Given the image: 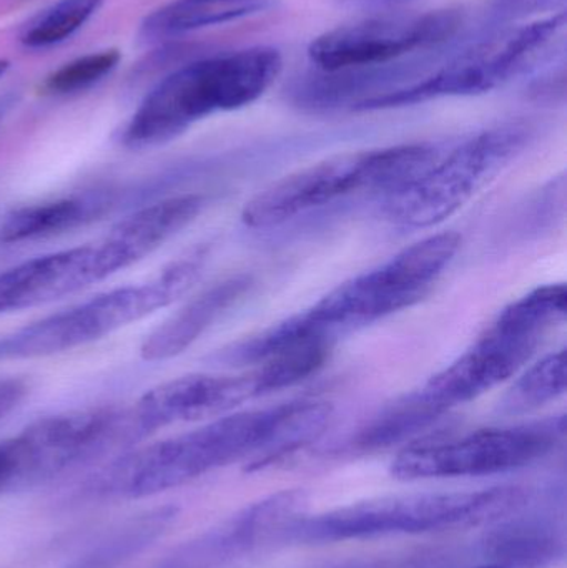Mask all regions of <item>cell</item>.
I'll return each instance as SVG.
<instances>
[{
	"label": "cell",
	"instance_id": "obj_30",
	"mask_svg": "<svg viewBox=\"0 0 567 568\" xmlns=\"http://www.w3.org/2000/svg\"><path fill=\"white\" fill-rule=\"evenodd\" d=\"M9 65L10 63L7 62V60H0V77H2L3 73L7 72V70H9Z\"/></svg>",
	"mask_w": 567,
	"mask_h": 568
},
{
	"label": "cell",
	"instance_id": "obj_9",
	"mask_svg": "<svg viewBox=\"0 0 567 568\" xmlns=\"http://www.w3.org/2000/svg\"><path fill=\"white\" fill-rule=\"evenodd\" d=\"M533 139L526 123L485 130L439 156L426 172L386 196V213L405 229H432L455 215L496 179Z\"/></svg>",
	"mask_w": 567,
	"mask_h": 568
},
{
	"label": "cell",
	"instance_id": "obj_29",
	"mask_svg": "<svg viewBox=\"0 0 567 568\" xmlns=\"http://www.w3.org/2000/svg\"><path fill=\"white\" fill-rule=\"evenodd\" d=\"M29 387L26 381L16 377H0V419L9 416L26 399Z\"/></svg>",
	"mask_w": 567,
	"mask_h": 568
},
{
	"label": "cell",
	"instance_id": "obj_27",
	"mask_svg": "<svg viewBox=\"0 0 567 568\" xmlns=\"http://www.w3.org/2000/svg\"><path fill=\"white\" fill-rule=\"evenodd\" d=\"M567 0H489L488 17L495 26L508 27L513 22L529 20L541 13L565 10Z\"/></svg>",
	"mask_w": 567,
	"mask_h": 568
},
{
	"label": "cell",
	"instance_id": "obj_12",
	"mask_svg": "<svg viewBox=\"0 0 567 568\" xmlns=\"http://www.w3.org/2000/svg\"><path fill=\"white\" fill-rule=\"evenodd\" d=\"M126 268L129 262L109 236L92 245L36 256L0 272V314L53 303Z\"/></svg>",
	"mask_w": 567,
	"mask_h": 568
},
{
	"label": "cell",
	"instance_id": "obj_4",
	"mask_svg": "<svg viewBox=\"0 0 567 568\" xmlns=\"http://www.w3.org/2000/svg\"><path fill=\"white\" fill-rule=\"evenodd\" d=\"M442 156L432 143L338 153L296 170L256 193L242 210L250 229H272L358 192L386 196L418 179Z\"/></svg>",
	"mask_w": 567,
	"mask_h": 568
},
{
	"label": "cell",
	"instance_id": "obj_13",
	"mask_svg": "<svg viewBox=\"0 0 567 568\" xmlns=\"http://www.w3.org/2000/svg\"><path fill=\"white\" fill-rule=\"evenodd\" d=\"M259 397L252 371L242 374H189L146 390L133 404L140 436L175 424L212 420Z\"/></svg>",
	"mask_w": 567,
	"mask_h": 568
},
{
	"label": "cell",
	"instance_id": "obj_8",
	"mask_svg": "<svg viewBox=\"0 0 567 568\" xmlns=\"http://www.w3.org/2000/svg\"><path fill=\"white\" fill-rule=\"evenodd\" d=\"M566 13H553L519 27H498L466 43L448 62L409 85L356 106L355 112L399 109L446 97L492 92L538 62L548 43L565 29Z\"/></svg>",
	"mask_w": 567,
	"mask_h": 568
},
{
	"label": "cell",
	"instance_id": "obj_16",
	"mask_svg": "<svg viewBox=\"0 0 567 568\" xmlns=\"http://www.w3.org/2000/svg\"><path fill=\"white\" fill-rule=\"evenodd\" d=\"M252 286L250 276L236 275L206 287L146 334L140 346V356L146 363H160L185 353L210 327L230 313Z\"/></svg>",
	"mask_w": 567,
	"mask_h": 568
},
{
	"label": "cell",
	"instance_id": "obj_20",
	"mask_svg": "<svg viewBox=\"0 0 567 568\" xmlns=\"http://www.w3.org/2000/svg\"><path fill=\"white\" fill-rule=\"evenodd\" d=\"M561 552V540L541 520H513L493 530L485 542L489 564L503 568H538Z\"/></svg>",
	"mask_w": 567,
	"mask_h": 568
},
{
	"label": "cell",
	"instance_id": "obj_31",
	"mask_svg": "<svg viewBox=\"0 0 567 568\" xmlns=\"http://www.w3.org/2000/svg\"><path fill=\"white\" fill-rule=\"evenodd\" d=\"M476 568H503V567L493 566V564H488V566L476 567Z\"/></svg>",
	"mask_w": 567,
	"mask_h": 568
},
{
	"label": "cell",
	"instance_id": "obj_17",
	"mask_svg": "<svg viewBox=\"0 0 567 568\" xmlns=\"http://www.w3.org/2000/svg\"><path fill=\"white\" fill-rule=\"evenodd\" d=\"M206 206V196L199 193L170 196L142 206L120 220L109 236L125 253L130 265L145 260L180 232L192 225Z\"/></svg>",
	"mask_w": 567,
	"mask_h": 568
},
{
	"label": "cell",
	"instance_id": "obj_21",
	"mask_svg": "<svg viewBox=\"0 0 567 568\" xmlns=\"http://www.w3.org/2000/svg\"><path fill=\"white\" fill-rule=\"evenodd\" d=\"M439 419L442 417L428 409L415 390H412L368 420L350 440L346 450L352 454H369L388 449L422 436V433L435 426Z\"/></svg>",
	"mask_w": 567,
	"mask_h": 568
},
{
	"label": "cell",
	"instance_id": "obj_7",
	"mask_svg": "<svg viewBox=\"0 0 567 568\" xmlns=\"http://www.w3.org/2000/svg\"><path fill=\"white\" fill-rule=\"evenodd\" d=\"M459 246L458 233L426 236L383 265L340 284L300 314L310 327L332 337L392 316L429 293Z\"/></svg>",
	"mask_w": 567,
	"mask_h": 568
},
{
	"label": "cell",
	"instance_id": "obj_10",
	"mask_svg": "<svg viewBox=\"0 0 567 568\" xmlns=\"http://www.w3.org/2000/svg\"><path fill=\"white\" fill-rule=\"evenodd\" d=\"M565 429V417H559L419 439L396 456L392 474L399 480H423L509 473L551 454L561 443Z\"/></svg>",
	"mask_w": 567,
	"mask_h": 568
},
{
	"label": "cell",
	"instance_id": "obj_15",
	"mask_svg": "<svg viewBox=\"0 0 567 568\" xmlns=\"http://www.w3.org/2000/svg\"><path fill=\"white\" fill-rule=\"evenodd\" d=\"M425 53L383 65L353 67L332 72L315 69L313 72L302 73L286 85V100L292 106L306 113L355 110L366 100L409 85L416 82L415 79L426 75L436 60Z\"/></svg>",
	"mask_w": 567,
	"mask_h": 568
},
{
	"label": "cell",
	"instance_id": "obj_22",
	"mask_svg": "<svg viewBox=\"0 0 567 568\" xmlns=\"http://www.w3.org/2000/svg\"><path fill=\"white\" fill-rule=\"evenodd\" d=\"M176 519L175 507H159L123 523L107 534L73 568H117L133 559L170 529Z\"/></svg>",
	"mask_w": 567,
	"mask_h": 568
},
{
	"label": "cell",
	"instance_id": "obj_24",
	"mask_svg": "<svg viewBox=\"0 0 567 568\" xmlns=\"http://www.w3.org/2000/svg\"><path fill=\"white\" fill-rule=\"evenodd\" d=\"M102 3L103 0H57L30 19L20 40L29 49L57 45L79 32Z\"/></svg>",
	"mask_w": 567,
	"mask_h": 568
},
{
	"label": "cell",
	"instance_id": "obj_26",
	"mask_svg": "<svg viewBox=\"0 0 567 568\" xmlns=\"http://www.w3.org/2000/svg\"><path fill=\"white\" fill-rule=\"evenodd\" d=\"M32 487H37L32 453L20 430L17 436L0 440V496Z\"/></svg>",
	"mask_w": 567,
	"mask_h": 568
},
{
	"label": "cell",
	"instance_id": "obj_2",
	"mask_svg": "<svg viewBox=\"0 0 567 568\" xmlns=\"http://www.w3.org/2000/svg\"><path fill=\"white\" fill-rule=\"evenodd\" d=\"M282 70V53L266 45L186 63L160 80L143 99L123 130V145L155 149L206 116L252 105Z\"/></svg>",
	"mask_w": 567,
	"mask_h": 568
},
{
	"label": "cell",
	"instance_id": "obj_14",
	"mask_svg": "<svg viewBox=\"0 0 567 568\" xmlns=\"http://www.w3.org/2000/svg\"><path fill=\"white\" fill-rule=\"evenodd\" d=\"M308 497L302 489L283 490L252 504L170 556L179 568H223L283 532L305 516Z\"/></svg>",
	"mask_w": 567,
	"mask_h": 568
},
{
	"label": "cell",
	"instance_id": "obj_5",
	"mask_svg": "<svg viewBox=\"0 0 567 568\" xmlns=\"http://www.w3.org/2000/svg\"><path fill=\"white\" fill-rule=\"evenodd\" d=\"M205 262V250H196L170 263L150 282L105 291L3 334L0 363L57 356L105 339L189 293Z\"/></svg>",
	"mask_w": 567,
	"mask_h": 568
},
{
	"label": "cell",
	"instance_id": "obj_6",
	"mask_svg": "<svg viewBox=\"0 0 567 568\" xmlns=\"http://www.w3.org/2000/svg\"><path fill=\"white\" fill-rule=\"evenodd\" d=\"M566 314V284L529 291L506 306L458 359L415 389L416 396L439 417L472 403L515 376Z\"/></svg>",
	"mask_w": 567,
	"mask_h": 568
},
{
	"label": "cell",
	"instance_id": "obj_18",
	"mask_svg": "<svg viewBox=\"0 0 567 568\" xmlns=\"http://www.w3.org/2000/svg\"><path fill=\"white\" fill-rule=\"evenodd\" d=\"M109 192H85L12 210L0 223V242L26 243L73 232L105 215Z\"/></svg>",
	"mask_w": 567,
	"mask_h": 568
},
{
	"label": "cell",
	"instance_id": "obj_19",
	"mask_svg": "<svg viewBox=\"0 0 567 568\" xmlns=\"http://www.w3.org/2000/svg\"><path fill=\"white\" fill-rule=\"evenodd\" d=\"M273 0H173L142 22L145 40L175 39L206 27L223 26L265 12Z\"/></svg>",
	"mask_w": 567,
	"mask_h": 568
},
{
	"label": "cell",
	"instance_id": "obj_32",
	"mask_svg": "<svg viewBox=\"0 0 567 568\" xmlns=\"http://www.w3.org/2000/svg\"><path fill=\"white\" fill-rule=\"evenodd\" d=\"M363 568H372V567H363Z\"/></svg>",
	"mask_w": 567,
	"mask_h": 568
},
{
	"label": "cell",
	"instance_id": "obj_28",
	"mask_svg": "<svg viewBox=\"0 0 567 568\" xmlns=\"http://www.w3.org/2000/svg\"><path fill=\"white\" fill-rule=\"evenodd\" d=\"M533 99L539 102H563L566 97V69L565 62L559 67L545 70L529 87Z\"/></svg>",
	"mask_w": 567,
	"mask_h": 568
},
{
	"label": "cell",
	"instance_id": "obj_23",
	"mask_svg": "<svg viewBox=\"0 0 567 568\" xmlns=\"http://www.w3.org/2000/svg\"><path fill=\"white\" fill-rule=\"evenodd\" d=\"M566 351L548 354L533 364L509 387L503 397L502 410L506 414H525L539 409L566 393Z\"/></svg>",
	"mask_w": 567,
	"mask_h": 568
},
{
	"label": "cell",
	"instance_id": "obj_11",
	"mask_svg": "<svg viewBox=\"0 0 567 568\" xmlns=\"http://www.w3.org/2000/svg\"><path fill=\"white\" fill-rule=\"evenodd\" d=\"M458 10H432L412 16L363 19L316 37L308 57L318 70L383 65L449 42L462 29Z\"/></svg>",
	"mask_w": 567,
	"mask_h": 568
},
{
	"label": "cell",
	"instance_id": "obj_25",
	"mask_svg": "<svg viewBox=\"0 0 567 568\" xmlns=\"http://www.w3.org/2000/svg\"><path fill=\"white\" fill-rule=\"evenodd\" d=\"M119 50H102L65 63L47 79L45 89L55 95H72L92 89L109 77L120 63Z\"/></svg>",
	"mask_w": 567,
	"mask_h": 568
},
{
	"label": "cell",
	"instance_id": "obj_3",
	"mask_svg": "<svg viewBox=\"0 0 567 568\" xmlns=\"http://www.w3.org/2000/svg\"><path fill=\"white\" fill-rule=\"evenodd\" d=\"M522 487L473 493H416L375 497L318 516H302L283 532L285 542L320 544L443 532L496 523L528 503Z\"/></svg>",
	"mask_w": 567,
	"mask_h": 568
},
{
	"label": "cell",
	"instance_id": "obj_1",
	"mask_svg": "<svg viewBox=\"0 0 567 568\" xmlns=\"http://www.w3.org/2000/svg\"><path fill=\"white\" fill-rule=\"evenodd\" d=\"M326 427L328 410L315 399L226 414L123 454L97 476L95 489L103 496L143 499L240 460H250V470L263 469L315 443Z\"/></svg>",
	"mask_w": 567,
	"mask_h": 568
}]
</instances>
